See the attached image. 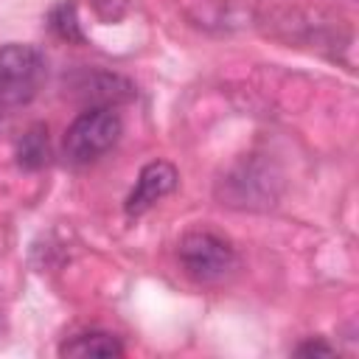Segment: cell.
Instances as JSON below:
<instances>
[{
  "instance_id": "ba28073f",
  "label": "cell",
  "mask_w": 359,
  "mask_h": 359,
  "mask_svg": "<svg viewBox=\"0 0 359 359\" xmlns=\"http://www.w3.org/2000/svg\"><path fill=\"white\" fill-rule=\"evenodd\" d=\"M48 28L65 42H76V45L87 42V36L81 31V22H79V8H76L73 0H62L48 11Z\"/></svg>"
},
{
  "instance_id": "30bf717a",
  "label": "cell",
  "mask_w": 359,
  "mask_h": 359,
  "mask_svg": "<svg viewBox=\"0 0 359 359\" xmlns=\"http://www.w3.org/2000/svg\"><path fill=\"white\" fill-rule=\"evenodd\" d=\"M0 325H3V317H0Z\"/></svg>"
},
{
  "instance_id": "277c9868",
  "label": "cell",
  "mask_w": 359,
  "mask_h": 359,
  "mask_svg": "<svg viewBox=\"0 0 359 359\" xmlns=\"http://www.w3.org/2000/svg\"><path fill=\"white\" fill-rule=\"evenodd\" d=\"M177 180H180V174H177V168H174L171 163H165V160H151V163H146V165L140 168L137 180H135V188H132L129 196H126V205H123L126 216H140V213H146L154 202H160L165 194L174 191Z\"/></svg>"
},
{
  "instance_id": "5b68a950",
  "label": "cell",
  "mask_w": 359,
  "mask_h": 359,
  "mask_svg": "<svg viewBox=\"0 0 359 359\" xmlns=\"http://www.w3.org/2000/svg\"><path fill=\"white\" fill-rule=\"evenodd\" d=\"M59 356H70V359H112V356H123V345L115 334L107 331H87V334H76L70 339H65L59 345Z\"/></svg>"
},
{
  "instance_id": "9c48e42d",
  "label": "cell",
  "mask_w": 359,
  "mask_h": 359,
  "mask_svg": "<svg viewBox=\"0 0 359 359\" xmlns=\"http://www.w3.org/2000/svg\"><path fill=\"white\" fill-rule=\"evenodd\" d=\"M294 353H297V356H331L334 348L325 345L323 339H306V342H300V345L294 348Z\"/></svg>"
},
{
  "instance_id": "6da1fadb",
  "label": "cell",
  "mask_w": 359,
  "mask_h": 359,
  "mask_svg": "<svg viewBox=\"0 0 359 359\" xmlns=\"http://www.w3.org/2000/svg\"><path fill=\"white\" fill-rule=\"evenodd\" d=\"M123 121L112 107H90L73 118V123L65 129L62 151L67 163L87 165L98 157H104L121 137Z\"/></svg>"
},
{
  "instance_id": "52a82bcc",
  "label": "cell",
  "mask_w": 359,
  "mask_h": 359,
  "mask_svg": "<svg viewBox=\"0 0 359 359\" xmlns=\"http://www.w3.org/2000/svg\"><path fill=\"white\" fill-rule=\"evenodd\" d=\"M48 154H50V146H48V129L45 126H31L20 143H17V163L20 168L25 171H36L48 163Z\"/></svg>"
},
{
  "instance_id": "7a4b0ae2",
  "label": "cell",
  "mask_w": 359,
  "mask_h": 359,
  "mask_svg": "<svg viewBox=\"0 0 359 359\" xmlns=\"http://www.w3.org/2000/svg\"><path fill=\"white\" fill-rule=\"evenodd\" d=\"M48 73V62L39 48L8 42L0 45V104L3 107H22L28 104Z\"/></svg>"
},
{
  "instance_id": "8992f818",
  "label": "cell",
  "mask_w": 359,
  "mask_h": 359,
  "mask_svg": "<svg viewBox=\"0 0 359 359\" xmlns=\"http://www.w3.org/2000/svg\"><path fill=\"white\" fill-rule=\"evenodd\" d=\"M79 95L90 98L93 107H112L115 101H126L132 95V84L115 73H84L76 84Z\"/></svg>"
},
{
  "instance_id": "3957f363",
  "label": "cell",
  "mask_w": 359,
  "mask_h": 359,
  "mask_svg": "<svg viewBox=\"0 0 359 359\" xmlns=\"http://www.w3.org/2000/svg\"><path fill=\"white\" fill-rule=\"evenodd\" d=\"M177 258L182 272L196 283H222L224 278L233 275L238 264L230 241L208 230L185 233L177 244Z\"/></svg>"
}]
</instances>
